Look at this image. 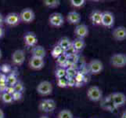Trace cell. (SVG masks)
<instances>
[{"label":"cell","mask_w":126,"mask_h":118,"mask_svg":"<svg viewBox=\"0 0 126 118\" xmlns=\"http://www.w3.org/2000/svg\"><path fill=\"white\" fill-rule=\"evenodd\" d=\"M57 45H59L60 47H61L63 49V52H64L65 50H67L68 48L72 45V43L71 42V40L68 38L63 37L59 41Z\"/></svg>","instance_id":"ffe728a7"},{"label":"cell","mask_w":126,"mask_h":118,"mask_svg":"<svg viewBox=\"0 0 126 118\" xmlns=\"http://www.w3.org/2000/svg\"><path fill=\"white\" fill-rule=\"evenodd\" d=\"M103 65L102 62L97 59L91 61L88 65L89 71L92 74H94V75L100 73L103 70Z\"/></svg>","instance_id":"277c9868"},{"label":"cell","mask_w":126,"mask_h":118,"mask_svg":"<svg viewBox=\"0 0 126 118\" xmlns=\"http://www.w3.org/2000/svg\"><path fill=\"white\" fill-rule=\"evenodd\" d=\"M2 22H3V17L1 14H0V25L2 24Z\"/></svg>","instance_id":"60d3db41"},{"label":"cell","mask_w":126,"mask_h":118,"mask_svg":"<svg viewBox=\"0 0 126 118\" xmlns=\"http://www.w3.org/2000/svg\"><path fill=\"white\" fill-rule=\"evenodd\" d=\"M112 100L115 108H118L124 106V104L126 102V96L121 92H115L111 94Z\"/></svg>","instance_id":"ba28073f"},{"label":"cell","mask_w":126,"mask_h":118,"mask_svg":"<svg viewBox=\"0 0 126 118\" xmlns=\"http://www.w3.org/2000/svg\"><path fill=\"white\" fill-rule=\"evenodd\" d=\"M55 76L57 79L64 78L65 76H66V69L63 67L58 68L55 72Z\"/></svg>","instance_id":"484cf974"},{"label":"cell","mask_w":126,"mask_h":118,"mask_svg":"<svg viewBox=\"0 0 126 118\" xmlns=\"http://www.w3.org/2000/svg\"><path fill=\"white\" fill-rule=\"evenodd\" d=\"M120 118H126V110L122 113V115L121 116V117Z\"/></svg>","instance_id":"b9f144b4"},{"label":"cell","mask_w":126,"mask_h":118,"mask_svg":"<svg viewBox=\"0 0 126 118\" xmlns=\"http://www.w3.org/2000/svg\"><path fill=\"white\" fill-rule=\"evenodd\" d=\"M75 80L76 81V84H79V83H82L84 80V75L81 72H77L76 76L75 77Z\"/></svg>","instance_id":"836d02e7"},{"label":"cell","mask_w":126,"mask_h":118,"mask_svg":"<svg viewBox=\"0 0 126 118\" xmlns=\"http://www.w3.org/2000/svg\"><path fill=\"white\" fill-rule=\"evenodd\" d=\"M20 21V15L15 14V13H11V14H9L6 19H5V22L10 26H15L16 24H18Z\"/></svg>","instance_id":"5bb4252c"},{"label":"cell","mask_w":126,"mask_h":118,"mask_svg":"<svg viewBox=\"0 0 126 118\" xmlns=\"http://www.w3.org/2000/svg\"><path fill=\"white\" fill-rule=\"evenodd\" d=\"M110 64L116 68H122L126 65V55L124 54H114L110 58Z\"/></svg>","instance_id":"7a4b0ae2"},{"label":"cell","mask_w":126,"mask_h":118,"mask_svg":"<svg viewBox=\"0 0 126 118\" xmlns=\"http://www.w3.org/2000/svg\"><path fill=\"white\" fill-rule=\"evenodd\" d=\"M38 108L41 111L43 112H46L48 113V102H47V99H44L39 103L38 105Z\"/></svg>","instance_id":"4dcf8cb0"},{"label":"cell","mask_w":126,"mask_h":118,"mask_svg":"<svg viewBox=\"0 0 126 118\" xmlns=\"http://www.w3.org/2000/svg\"><path fill=\"white\" fill-rule=\"evenodd\" d=\"M4 112L2 111V110L0 109V118H4Z\"/></svg>","instance_id":"ab89813d"},{"label":"cell","mask_w":126,"mask_h":118,"mask_svg":"<svg viewBox=\"0 0 126 118\" xmlns=\"http://www.w3.org/2000/svg\"><path fill=\"white\" fill-rule=\"evenodd\" d=\"M103 13L99 10H94L90 16V19L94 25H100Z\"/></svg>","instance_id":"e0dca14e"},{"label":"cell","mask_w":126,"mask_h":118,"mask_svg":"<svg viewBox=\"0 0 126 118\" xmlns=\"http://www.w3.org/2000/svg\"><path fill=\"white\" fill-rule=\"evenodd\" d=\"M5 92H6V93H8V94H14V93L15 92L14 87L7 86V87H6V88Z\"/></svg>","instance_id":"74e56055"},{"label":"cell","mask_w":126,"mask_h":118,"mask_svg":"<svg viewBox=\"0 0 126 118\" xmlns=\"http://www.w3.org/2000/svg\"><path fill=\"white\" fill-rule=\"evenodd\" d=\"M1 98L2 100V102H5V103H12L13 102H14L12 94H10L6 92L2 93V94L1 96Z\"/></svg>","instance_id":"83f0119b"},{"label":"cell","mask_w":126,"mask_h":118,"mask_svg":"<svg viewBox=\"0 0 126 118\" xmlns=\"http://www.w3.org/2000/svg\"><path fill=\"white\" fill-rule=\"evenodd\" d=\"M13 62L15 65H20L24 62L25 60V53L22 50H16L12 54Z\"/></svg>","instance_id":"30bf717a"},{"label":"cell","mask_w":126,"mask_h":118,"mask_svg":"<svg viewBox=\"0 0 126 118\" xmlns=\"http://www.w3.org/2000/svg\"><path fill=\"white\" fill-rule=\"evenodd\" d=\"M14 88L15 92L21 93L24 90V84L20 81H17L16 84L14 86Z\"/></svg>","instance_id":"1f68e13d"},{"label":"cell","mask_w":126,"mask_h":118,"mask_svg":"<svg viewBox=\"0 0 126 118\" xmlns=\"http://www.w3.org/2000/svg\"><path fill=\"white\" fill-rule=\"evenodd\" d=\"M37 91L38 94H40L41 95H49L52 93L53 91V85L49 81H42L38 84L37 86Z\"/></svg>","instance_id":"3957f363"},{"label":"cell","mask_w":126,"mask_h":118,"mask_svg":"<svg viewBox=\"0 0 126 118\" xmlns=\"http://www.w3.org/2000/svg\"><path fill=\"white\" fill-rule=\"evenodd\" d=\"M101 107L105 110H109V111H113L115 110V106L114 105L112 100V96L110 94L109 96H107L104 99H103V101L101 102Z\"/></svg>","instance_id":"9a60e30c"},{"label":"cell","mask_w":126,"mask_h":118,"mask_svg":"<svg viewBox=\"0 0 126 118\" xmlns=\"http://www.w3.org/2000/svg\"><path fill=\"white\" fill-rule=\"evenodd\" d=\"M114 24V16L111 12L105 11L103 12L101 25L107 28H111Z\"/></svg>","instance_id":"5b68a950"},{"label":"cell","mask_w":126,"mask_h":118,"mask_svg":"<svg viewBox=\"0 0 126 118\" xmlns=\"http://www.w3.org/2000/svg\"><path fill=\"white\" fill-rule=\"evenodd\" d=\"M13 96V100L14 101H18L21 98H22V94L20 92H14L12 94Z\"/></svg>","instance_id":"d590c367"},{"label":"cell","mask_w":126,"mask_h":118,"mask_svg":"<svg viewBox=\"0 0 126 118\" xmlns=\"http://www.w3.org/2000/svg\"><path fill=\"white\" fill-rule=\"evenodd\" d=\"M67 58H68V56L66 54H64V52H63V54H61L56 58V63H57L60 66H63L64 65H66L67 62Z\"/></svg>","instance_id":"cb8c5ba5"},{"label":"cell","mask_w":126,"mask_h":118,"mask_svg":"<svg viewBox=\"0 0 126 118\" xmlns=\"http://www.w3.org/2000/svg\"><path fill=\"white\" fill-rule=\"evenodd\" d=\"M112 36L117 41H123L126 39V28L124 26H118L112 32Z\"/></svg>","instance_id":"52a82bcc"},{"label":"cell","mask_w":126,"mask_h":118,"mask_svg":"<svg viewBox=\"0 0 126 118\" xmlns=\"http://www.w3.org/2000/svg\"><path fill=\"white\" fill-rule=\"evenodd\" d=\"M3 34H4V31H3L2 28L0 26V38H2L3 36Z\"/></svg>","instance_id":"f35d334b"},{"label":"cell","mask_w":126,"mask_h":118,"mask_svg":"<svg viewBox=\"0 0 126 118\" xmlns=\"http://www.w3.org/2000/svg\"><path fill=\"white\" fill-rule=\"evenodd\" d=\"M45 62L44 58H39L36 57H32L29 61V66L34 70H39L44 67Z\"/></svg>","instance_id":"8fae6325"},{"label":"cell","mask_w":126,"mask_h":118,"mask_svg":"<svg viewBox=\"0 0 126 118\" xmlns=\"http://www.w3.org/2000/svg\"><path fill=\"white\" fill-rule=\"evenodd\" d=\"M39 118H49V117H47V116H42V117H40Z\"/></svg>","instance_id":"7bdbcfd3"},{"label":"cell","mask_w":126,"mask_h":118,"mask_svg":"<svg viewBox=\"0 0 126 118\" xmlns=\"http://www.w3.org/2000/svg\"><path fill=\"white\" fill-rule=\"evenodd\" d=\"M77 70L73 67H69L66 69V76L67 79H70V78H75L76 74H77Z\"/></svg>","instance_id":"d4e9b609"},{"label":"cell","mask_w":126,"mask_h":118,"mask_svg":"<svg viewBox=\"0 0 126 118\" xmlns=\"http://www.w3.org/2000/svg\"><path fill=\"white\" fill-rule=\"evenodd\" d=\"M10 69H11V68L9 65H2L1 66V68H0V70L3 72V74L9 72L10 71Z\"/></svg>","instance_id":"e575fe53"},{"label":"cell","mask_w":126,"mask_h":118,"mask_svg":"<svg viewBox=\"0 0 126 118\" xmlns=\"http://www.w3.org/2000/svg\"><path fill=\"white\" fill-rule=\"evenodd\" d=\"M49 21V24L54 26V27H60L61 25H63L64 22V19L61 14H60V13H54V14H52L50 15Z\"/></svg>","instance_id":"9c48e42d"},{"label":"cell","mask_w":126,"mask_h":118,"mask_svg":"<svg viewBox=\"0 0 126 118\" xmlns=\"http://www.w3.org/2000/svg\"><path fill=\"white\" fill-rule=\"evenodd\" d=\"M87 96L93 102H98L102 100L103 93L99 87L92 86L87 91Z\"/></svg>","instance_id":"6da1fadb"},{"label":"cell","mask_w":126,"mask_h":118,"mask_svg":"<svg viewBox=\"0 0 126 118\" xmlns=\"http://www.w3.org/2000/svg\"><path fill=\"white\" fill-rule=\"evenodd\" d=\"M67 86L68 87H73L75 86L76 84V81L75 80V78H70V79H67Z\"/></svg>","instance_id":"8d00e7d4"},{"label":"cell","mask_w":126,"mask_h":118,"mask_svg":"<svg viewBox=\"0 0 126 118\" xmlns=\"http://www.w3.org/2000/svg\"><path fill=\"white\" fill-rule=\"evenodd\" d=\"M71 5L74 7H76V8H80L82 6L85 5V0H71Z\"/></svg>","instance_id":"f546056e"},{"label":"cell","mask_w":126,"mask_h":118,"mask_svg":"<svg viewBox=\"0 0 126 118\" xmlns=\"http://www.w3.org/2000/svg\"><path fill=\"white\" fill-rule=\"evenodd\" d=\"M43 3L47 7L56 8L60 5V2L59 0H45V1H43Z\"/></svg>","instance_id":"603a6c76"},{"label":"cell","mask_w":126,"mask_h":118,"mask_svg":"<svg viewBox=\"0 0 126 118\" xmlns=\"http://www.w3.org/2000/svg\"><path fill=\"white\" fill-rule=\"evenodd\" d=\"M75 33L79 39H84L89 35V28L87 25L84 24H79L75 29Z\"/></svg>","instance_id":"4fadbf2b"},{"label":"cell","mask_w":126,"mask_h":118,"mask_svg":"<svg viewBox=\"0 0 126 118\" xmlns=\"http://www.w3.org/2000/svg\"><path fill=\"white\" fill-rule=\"evenodd\" d=\"M20 21L24 23H31L34 19V13L32 9H24L20 14Z\"/></svg>","instance_id":"8992f818"},{"label":"cell","mask_w":126,"mask_h":118,"mask_svg":"<svg viewBox=\"0 0 126 118\" xmlns=\"http://www.w3.org/2000/svg\"><path fill=\"white\" fill-rule=\"evenodd\" d=\"M1 57H2V51L0 50V58H1Z\"/></svg>","instance_id":"ee69618b"},{"label":"cell","mask_w":126,"mask_h":118,"mask_svg":"<svg viewBox=\"0 0 126 118\" xmlns=\"http://www.w3.org/2000/svg\"><path fill=\"white\" fill-rule=\"evenodd\" d=\"M17 83V78L14 74H10L6 76V84L7 86L14 87Z\"/></svg>","instance_id":"7402d4cb"},{"label":"cell","mask_w":126,"mask_h":118,"mask_svg":"<svg viewBox=\"0 0 126 118\" xmlns=\"http://www.w3.org/2000/svg\"><path fill=\"white\" fill-rule=\"evenodd\" d=\"M48 102V112H53L56 107V103L53 99H47Z\"/></svg>","instance_id":"f1b7e54d"},{"label":"cell","mask_w":126,"mask_h":118,"mask_svg":"<svg viewBox=\"0 0 126 118\" xmlns=\"http://www.w3.org/2000/svg\"><path fill=\"white\" fill-rule=\"evenodd\" d=\"M67 20L70 24H79L81 21V15L75 11H71L67 14Z\"/></svg>","instance_id":"ac0fdd59"},{"label":"cell","mask_w":126,"mask_h":118,"mask_svg":"<svg viewBox=\"0 0 126 118\" xmlns=\"http://www.w3.org/2000/svg\"><path fill=\"white\" fill-rule=\"evenodd\" d=\"M63 54V50L61 47H60L59 45H56L53 47V49L52 50V52H51V55L53 58H57L58 57H60L61 54Z\"/></svg>","instance_id":"44dd1931"},{"label":"cell","mask_w":126,"mask_h":118,"mask_svg":"<svg viewBox=\"0 0 126 118\" xmlns=\"http://www.w3.org/2000/svg\"><path fill=\"white\" fill-rule=\"evenodd\" d=\"M24 40L28 47H35L38 43V37L34 32H28L24 35Z\"/></svg>","instance_id":"7c38bea8"},{"label":"cell","mask_w":126,"mask_h":118,"mask_svg":"<svg viewBox=\"0 0 126 118\" xmlns=\"http://www.w3.org/2000/svg\"><path fill=\"white\" fill-rule=\"evenodd\" d=\"M32 57H36L39 58H44L46 55V51L42 46H35L32 49Z\"/></svg>","instance_id":"2e32d148"},{"label":"cell","mask_w":126,"mask_h":118,"mask_svg":"<svg viewBox=\"0 0 126 118\" xmlns=\"http://www.w3.org/2000/svg\"><path fill=\"white\" fill-rule=\"evenodd\" d=\"M58 118H73V114L70 110H63L59 113Z\"/></svg>","instance_id":"4316f807"},{"label":"cell","mask_w":126,"mask_h":118,"mask_svg":"<svg viewBox=\"0 0 126 118\" xmlns=\"http://www.w3.org/2000/svg\"><path fill=\"white\" fill-rule=\"evenodd\" d=\"M72 46L74 47V49H75L76 51H79V50H81L85 47V43L83 39L78 38L72 42Z\"/></svg>","instance_id":"d6986e66"},{"label":"cell","mask_w":126,"mask_h":118,"mask_svg":"<svg viewBox=\"0 0 126 118\" xmlns=\"http://www.w3.org/2000/svg\"><path fill=\"white\" fill-rule=\"evenodd\" d=\"M57 85L60 87L64 88V87H67V79H64V78L58 79V80H57Z\"/></svg>","instance_id":"d6a6232c"}]
</instances>
